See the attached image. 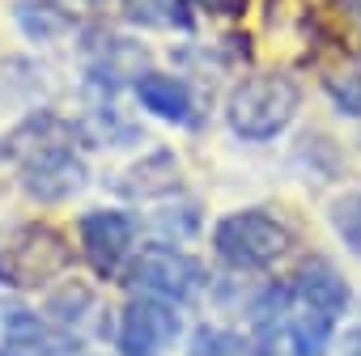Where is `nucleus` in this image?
<instances>
[{"mask_svg": "<svg viewBox=\"0 0 361 356\" xmlns=\"http://www.w3.org/2000/svg\"><path fill=\"white\" fill-rule=\"evenodd\" d=\"M9 153L22 157V187L39 204H64L85 187V161L73 153V132L56 115H35L9 136Z\"/></svg>", "mask_w": 361, "mask_h": 356, "instance_id": "f257e3e1", "label": "nucleus"}, {"mask_svg": "<svg viewBox=\"0 0 361 356\" xmlns=\"http://www.w3.org/2000/svg\"><path fill=\"white\" fill-rule=\"evenodd\" d=\"M348 356H361V343H357V348H353V352H348Z\"/></svg>", "mask_w": 361, "mask_h": 356, "instance_id": "a211bd4d", "label": "nucleus"}, {"mask_svg": "<svg viewBox=\"0 0 361 356\" xmlns=\"http://www.w3.org/2000/svg\"><path fill=\"white\" fill-rule=\"evenodd\" d=\"M289 288H293L298 301H306V305H314V310H323V314H331V318H340V314L348 310V280H344V276L336 272V263L323 259V255L306 259V263L293 272Z\"/></svg>", "mask_w": 361, "mask_h": 356, "instance_id": "1a4fd4ad", "label": "nucleus"}, {"mask_svg": "<svg viewBox=\"0 0 361 356\" xmlns=\"http://www.w3.org/2000/svg\"><path fill=\"white\" fill-rule=\"evenodd\" d=\"M289 246H293V229L264 208H243L213 225V250L234 272H264Z\"/></svg>", "mask_w": 361, "mask_h": 356, "instance_id": "20e7f679", "label": "nucleus"}, {"mask_svg": "<svg viewBox=\"0 0 361 356\" xmlns=\"http://www.w3.org/2000/svg\"><path fill=\"white\" fill-rule=\"evenodd\" d=\"M68 335L30 310H9L0 326V356H64Z\"/></svg>", "mask_w": 361, "mask_h": 356, "instance_id": "6e6552de", "label": "nucleus"}, {"mask_svg": "<svg viewBox=\"0 0 361 356\" xmlns=\"http://www.w3.org/2000/svg\"><path fill=\"white\" fill-rule=\"evenodd\" d=\"M136 98L149 115L166 119V123H196V102L188 81L166 77V72H140L136 77Z\"/></svg>", "mask_w": 361, "mask_h": 356, "instance_id": "9d476101", "label": "nucleus"}, {"mask_svg": "<svg viewBox=\"0 0 361 356\" xmlns=\"http://www.w3.org/2000/svg\"><path fill=\"white\" fill-rule=\"evenodd\" d=\"M348 5H353V18L361 22V0H348Z\"/></svg>", "mask_w": 361, "mask_h": 356, "instance_id": "f3484780", "label": "nucleus"}, {"mask_svg": "<svg viewBox=\"0 0 361 356\" xmlns=\"http://www.w3.org/2000/svg\"><path fill=\"white\" fill-rule=\"evenodd\" d=\"M183 331V318L174 314V301L161 297H132L119 314V331H115V348L123 356H157L161 348H170Z\"/></svg>", "mask_w": 361, "mask_h": 356, "instance_id": "423d86ee", "label": "nucleus"}, {"mask_svg": "<svg viewBox=\"0 0 361 356\" xmlns=\"http://www.w3.org/2000/svg\"><path fill=\"white\" fill-rule=\"evenodd\" d=\"M128 284L149 293V297H161V301L178 305V301H192L204 288V267L192 255L174 250V246H149L132 259Z\"/></svg>", "mask_w": 361, "mask_h": 356, "instance_id": "39448f33", "label": "nucleus"}, {"mask_svg": "<svg viewBox=\"0 0 361 356\" xmlns=\"http://www.w3.org/2000/svg\"><path fill=\"white\" fill-rule=\"evenodd\" d=\"M90 5H98V0H90Z\"/></svg>", "mask_w": 361, "mask_h": 356, "instance_id": "6ab92c4d", "label": "nucleus"}, {"mask_svg": "<svg viewBox=\"0 0 361 356\" xmlns=\"http://www.w3.org/2000/svg\"><path fill=\"white\" fill-rule=\"evenodd\" d=\"M77 238H81L85 263H90L102 280H111V276L123 267L128 250H132L136 225H132V217L119 212V208H94V212H85V217L77 221Z\"/></svg>", "mask_w": 361, "mask_h": 356, "instance_id": "0eeeda50", "label": "nucleus"}, {"mask_svg": "<svg viewBox=\"0 0 361 356\" xmlns=\"http://www.w3.org/2000/svg\"><path fill=\"white\" fill-rule=\"evenodd\" d=\"M331 331H336L331 314H323V310H314V305H306V301L293 297L289 318H285V335H289L293 356H323L327 343H331Z\"/></svg>", "mask_w": 361, "mask_h": 356, "instance_id": "9b49d317", "label": "nucleus"}, {"mask_svg": "<svg viewBox=\"0 0 361 356\" xmlns=\"http://www.w3.org/2000/svg\"><path fill=\"white\" fill-rule=\"evenodd\" d=\"M183 5H196L204 13H221V18H238L247 9V0H183Z\"/></svg>", "mask_w": 361, "mask_h": 356, "instance_id": "dca6fc26", "label": "nucleus"}, {"mask_svg": "<svg viewBox=\"0 0 361 356\" xmlns=\"http://www.w3.org/2000/svg\"><path fill=\"white\" fill-rule=\"evenodd\" d=\"M331 229H336V238L361 259V187L357 191H348V196H340L336 204H331Z\"/></svg>", "mask_w": 361, "mask_h": 356, "instance_id": "ddd939ff", "label": "nucleus"}, {"mask_svg": "<svg viewBox=\"0 0 361 356\" xmlns=\"http://www.w3.org/2000/svg\"><path fill=\"white\" fill-rule=\"evenodd\" d=\"M81 310H94V297H90V288H81V284H64L60 293H51L47 297V314L56 318V322H81L85 314Z\"/></svg>", "mask_w": 361, "mask_h": 356, "instance_id": "4468645a", "label": "nucleus"}, {"mask_svg": "<svg viewBox=\"0 0 361 356\" xmlns=\"http://www.w3.org/2000/svg\"><path fill=\"white\" fill-rule=\"evenodd\" d=\"M13 18H18L22 34L35 39V43H56V39H64L73 30V18L60 5H47V0H18Z\"/></svg>", "mask_w": 361, "mask_h": 356, "instance_id": "f8f14e48", "label": "nucleus"}, {"mask_svg": "<svg viewBox=\"0 0 361 356\" xmlns=\"http://www.w3.org/2000/svg\"><path fill=\"white\" fill-rule=\"evenodd\" d=\"M298 102H302V89L285 72H255V77H247L230 89L226 123L238 140L264 144V140L281 136L293 123Z\"/></svg>", "mask_w": 361, "mask_h": 356, "instance_id": "f03ea898", "label": "nucleus"}, {"mask_svg": "<svg viewBox=\"0 0 361 356\" xmlns=\"http://www.w3.org/2000/svg\"><path fill=\"white\" fill-rule=\"evenodd\" d=\"M243 348L247 343L234 331H221V326H200L192 335V356H247Z\"/></svg>", "mask_w": 361, "mask_h": 356, "instance_id": "2eb2a0df", "label": "nucleus"}, {"mask_svg": "<svg viewBox=\"0 0 361 356\" xmlns=\"http://www.w3.org/2000/svg\"><path fill=\"white\" fill-rule=\"evenodd\" d=\"M73 263V246L51 225H18L0 238V284L5 288H43L64 276Z\"/></svg>", "mask_w": 361, "mask_h": 356, "instance_id": "7ed1b4c3", "label": "nucleus"}]
</instances>
